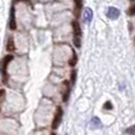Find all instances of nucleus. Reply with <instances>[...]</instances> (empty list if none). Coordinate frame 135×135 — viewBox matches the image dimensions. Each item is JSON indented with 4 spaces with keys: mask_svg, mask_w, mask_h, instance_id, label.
I'll return each mask as SVG.
<instances>
[{
    "mask_svg": "<svg viewBox=\"0 0 135 135\" xmlns=\"http://www.w3.org/2000/svg\"><path fill=\"white\" fill-rule=\"evenodd\" d=\"M90 129H97V128H101L102 127V122L100 121L98 117H93L90 121V124H89Z\"/></svg>",
    "mask_w": 135,
    "mask_h": 135,
    "instance_id": "nucleus-6",
    "label": "nucleus"
},
{
    "mask_svg": "<svg viewBox=\"0 0 135 135\" xmlns=\"http://www.w3.org/2000/svg\"><path fill=\"white\" fill-rule=\"evenodd\" d=\"M107 16L109 19H117L120 16V11L117 8H115V7H109L107 12Z\"/></svg>",
    "mask_w": 135,
    "mask_h": 135,
    "instance_id": "nucleus-4",
    "label": "nucleus"
},
{
    "mask_svg": "<svg viewBox=\"0 0 135 135\" xmlns=\"http://www.w3.org/2000/svg\"><path fill=\"white\" fill-rule=\"evenodd\" d=\"M74 1H75V16L79 17V12H81L83 0H74Z\"/></svg>",
    "mask_w": 135,
    "mask_h": 135,
    "instance_id": "nucleus-9",
    "label": "nucleus"
},
{
    "mask_svg": "<svg viewBox=\"0 0 135 135\" xmlns=\"http://www.w3.org/2000/svg\"><path fill=\"white\" fill-rule=\"evenodd\" d=\"M126 134H129V135H135V124H134V126H132V127H129V128H127Z\"/></svg>",
    "mask_w": 135,
    "mask_h": 135,
    "instance_id": "nucleus-15",
    "label": "nucleus"
},
{
    "mask_svg": "<svg viewBox=\"0 0 135 135\" xmlns=\"http://www.w3.org/2000/svg\"><path fill=\"white\" fill-rule=\"evenodd\" d=\"M13 55H6V56L4 57V58L1 59V62H0V69H1V74H2V78H4V81L6 82L7 81V66H8L9 62L13 61Z\"/></svg>",
    "mask_w": 135,
    "mask_h": 135,
    "instance_id": "nucleus-1",
    "label": "nucleus"
},
{
    "mask_svg": "<svg viewBox=\"0 0 135 135\" xmlns=\"http://www.w3.org/2000/svg\"><path fill=\"white\" fill-rule=\"evenodd\" d=\"M131 1H135V0H131Z\"/></svg>",
    "mask_w": 135,
    "mask_h": 135,
    "instance_id": "nucleus-19",
    "label": "nucleus"
},
{
    "mask_svg": "<svg viewBox=\"0 0 135 135\" xmlns=\"http://www.w3.org/2000/svg\"><path fill=\"white\" fill-rule=\"evenodd\" d=\"M8 25H9V28H11V30H16V28H17V24H16V8H14L13 5H12V7H11V14H9Z\"/></svg>",
    "mask_w": 135,
    "mask_h": 135,
    "instance_id": "nucleus-3",
    "label": "nucleus"
},
{
    "mask_svg": "<svg viewBox=\"0 0 135 135\" xmlns=\"http://www.w3.org/2000/svg\"><path fill=\"white\" fill-rule=\"evenodd\" d=\"M6 50L8 52H13L16 51V45H14V39L13 37H9L7 40V45H6Z\"/></svg>",
    "mask_w": 135,
    "mask_h": 135,
    "instance_id": "nucleus-8",
    "label": "nucleus"
},
{
    "mask_svg": "<svg viewBox=\"0 0 135 135\" xmlns=\"http://www.w3.org/2000/svg\"><path fill=\"white\" fill-rule=\"evenodd\" d=\"M76 77H77V71L74 70V71H71V75H70V82H71L72 85H74L75 82H76Z\"/></svg>",
    "mask_w": 135,
    "mask_h": 135,
    "instance_id": "nucleus-12",
    "label": "nucleus"
},
{
    "mask_svg": "<svg viewBox=\"0 0 135 135\" xmlns=\"http://www.w3.org/2000/svg\"><path fill=\"white\" fill-rule=\"evenodd\" d=\"M127 13H128V16H135V4L132 5L131 7L128 8V11H127Z\"/></svg>",
    "mask_w": 135,
    "mask_h": 135,
    "instance_id": "nucleus-14",
    "label": "nucleus"
},
{
    "mask_svg": "<svg viewBox=\"0 0 135 135\" xmlns=\"http://www.w3.org/2000/svg\"><path fill=\"white\" fill-rule=\"evenodd\" d=\"M72 31H74V37H79V38L82 37L81 26H79V24L76 20L72 21Z\"/></svg>",
    "mask_w": 135,
    "mask_h": 135,
    "instance_id": "nucleus-5",
    "label": "nucleus"
},
{
    "mask_svg": "<svg viewBox=\"0 0 135 135\" xmlns=\"http://www.w3.org/2000/svg\"><path fill=\"white\" fill-rule=\"evenodd\" d=\"M62 119H63V109H62L61 107H58L56 110V113H55L54 120H52V123H51V128L52 129L58 128L61 122H62Z\"/></svg>",
    "mask_w": 135,
    "mask_h": 135,
    "instance_id": "nucleus-2",
    "label": "nucleus"
},
{
    "mask_svg": "<svg viewBox=\"0 0 135 135\" xmlns=\"http://www.w3.org/2000/svg\"><path fill=\"white\" fill-rule=\"evenodd\" d=\"M91 19H93V11H91V8H85L83 13V20L85 23H90Z\"/></svg>",
    "mask_w": 135,
    "mask_h": 135,
    "instance_id": "nucleus-7",
    "label": "nucleus"
},
{
    "mask_svg": "<svg viewBox=\"0 0 135 135\" xmlns=\"http://www.w3.org/2000/svg\"><path fill=\"white\" fill-rule=\"evenodd\" d=\"M74 44L76 47H81V38L79 37H74Z\"/></svg>",
    "mask_w": 135,
    "mask_h": 135,
    "instance_id": "nucleus-17",
    "label": "nucleus"
},
{
    "mask_svg": "<svg viewBox=\"0 0 135 135\" xmlns=\"http://www.w3.org/2000/svg\"><path fill=\"white\" fill-rule=\"evenodd\" d=\"M50 135H56V133H51V134H50Z\"/></svg>",
    "mask_w": 135,
    "mask_h": 135,
    "instance_id": "nucleus-18",
    "label": "nucleus"
},
{
    "mask_svg": "<svg viewBox=\"0 0 135 135\" xmlns=\"http://www.w3.org/2000/svg\"><path fill=\"white\" fill-rule=\"evenodd\" d=\"M103 109H105V110H112V109H113V104H112V102H110V101L105 102V103H104V105H103Z\"/></svg>",
    "mask_w": 135,
    "mask_h": 135,
    "instance_id": "nucleus-16",
    "label": "nucleus"
},
{
    "mask_svg": "<svg viewBox=\"0 0 135 135\" xmlns=\"http://www.w3.org/2000/svg\"><path fill=\"white\" fill-rule=\"evenodd\" d=\"M5 95H6L5 90L4 89H0V109H1V103L4 102V100H5Z\"/></svg>",
    "mask_w": 135,
    "mask_h": 135,
    "instance_id": "nucleus-13",
    "label": "nucleus"
},
{
    "mask_svg": "<svg viewBox=\"0 0 135 135\" xmlns=\"http://www.w3.org/2000/svg\"><path fill=\"white\" fill-rule=\"evenodd\" d=\"M77 63V55L75 51H72V55H71V58L69 59V65L70 66H75Z\"/></svg>",
    "mask_w": 135,
    "mask_h": 135,
    "instance_id": "nucleus-11",
    "label": "nucleus"
},
{
    "mask_svg": "<svg viewBox=\"0 0 135 135\" xmlns=\"http://www.w3.org/2000/svg\"><path fill=\"white\" fill-rule=\"evenodd\" d=\"M64 86H65V93H64V95H63V102H66L68 98H69V95H70V85L66 81L64 82Z\"/></svg>",
    "mask_w": 135,
    "mask_h": 135,
    "instance_id": "nucleus-10",
    "label": "nucleus"
}]
</instances>
